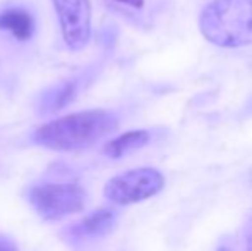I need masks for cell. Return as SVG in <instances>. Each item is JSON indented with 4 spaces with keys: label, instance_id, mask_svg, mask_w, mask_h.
Segmentation results:
<instances>
[{
    "label": "cell",
    "instance_id": "obj_1",
    "mask_svg": "<svg viewBox=\"0 0 252 251\" xmlns=\"http://www.w3.org/2000/svg\"><path fill=\"white\" fill-rule=\"evenodd\" d=\"M117 126L119 117L113 112L94 108L63 115L40 126L33 133V141L55 151L84 150L115 131Z\"/></svg>",
    "mask_w": 252,
    "mask_h": 251
},
{
    "label": "cell",
    "instance_id": "obj_2",
    "mask_svg": "<svg viewBox=\"0 0 252 251\" xmlns=\"http://www.w3.org/2000/svg\"><path fill=\"white\" fill-rule=\"evenodd\" d=\"M199 30L216 47L252 45V0H213L202 9Z\"/></svg>",
    "mask_w": 252,
    "mask_h": 251
},
{
    "label": "cell",
    "instance_id": "obj_3",
    "mask_svg": "<svg viewBox=\"0 0 252 251\" xmlns=\"http://www.w3.org/2000/svg\"><path fill=\"white\" fill-rule=\"evenodd\" d=\"M165 186V178L151 167L132 169L112 178L105 184V198L117 205H132L158 194Z\"/></svg>",
    "mask_w": 252,
    "mask_h": 251
},
{
    "label": "cell",
    "instance_id": "obj_4",
    "mask_svg": "<svg viewBox=\"0 0 252 251\" xmlns=\"http://www.w3.org/2000/svg\"><path fill=\"white\" fill-rule=\"evenodd\" d=\"M28 200L41 218L59 220L83 210L86 193L77 184H40L30 189Z\"/></svg>",
    "mask_w": 252,
    "mask_h": 251
},
{
    "label": "cell",
    "instance_id": "obj_5",
    "mask_svg": "<svg viewBox=\"0 0 252 251\" xmlns=\"http://www.w3.org/2000/svg\"><path fill=\"white\" fill-rule=\"evenodd\" d=\"M59 16L60 31L70 50H81L91 36L90 0H52Z\"/></svg>",
    "mask_w": 252,
    "mask_h": 251
},
{
    "label": "cell",
    "instance_id": "obj_6",
    "mask_svg": "<svg viewBox=\"0 0 252 251\" xmlns=\"http://www.w3.org/2000/svg\"><path fill=\"white\" fill-rule=\"evenodd\" d=\"M117 215L110 208H101V210L93 212L91 215L84 217L81 222L74 224L70 227V234L74 238H101L106 236L108 232H112V229L115 227Z\"/></svg>",
    "mask_w": 252,
    "mask_h": 251
},
{
    "label": "cell",
    "instance_id": "obj_7",
    "mask_svg": "<svg viewBox=\"0 0 252 251\" xmlns=\"http://www.w3.org/2000/svg\"><path fill=\"white\" fill-rule=\"evenodd\" d=\"M0 30L12 35L16 40L28 41L34 35V19L26 9L12 7L0 12Z\"/></svg>",
    "mask_w": 252,
    "mask_h": 251
},
{
    "label": "cell",
    "instance_id": "obj_8",
    "mask_svg": "<svg viewBox=\"0 0 252 251\" xmlns=\"http://www.w3.org/2000/svg\"><path fill=\"white\" fill-rule=\"evenodd\" d=\"M150 141V133L148 131H129L120 136L110 140L108 143L103 146V153L110 158H120L124 155H129L132 151L139 150V148L146 146Z\"/></svg>",
    "mask_w": 252,
    "mask_h": 251
},
{
    "label": "cell",
    "instance_id": "obj_9",
    "mask_svg": "<svg viewBox=\"0 0 252 251\" xmlns=\"http://www.w3.org/2000/svg\"><path fill=\"white\" fill-rule=\"evenodd\" d=\"M76 93H77L76 81H67V83L52 86L50 90H47L43 95H41L38 108H40L41 114L60 110V108L67 107V105L74 100Z\"/></svg>",
    "mask_w": 252,
    "mask_h": 251
},
{
    "label": "cell",
    "instance_id": "obj_10",
    "mask_svg": "<svg viewBox=\"0 0 252 251\" xmlns=\"http://www.w3.org/2000/svg\"><path fill=\"white\" fill-rule=\"evenodd\" d=\"M0 251H19L16 246V243L12 239L5 238V236H0Z\"/></svg>",
    "mask_w": 252,
    "mask_h": 251
},
{
    "label": "cell",
    "instance_id": "obj_11",
    "mask_svg": "<svg viewBox=\"0 0 252 251\" xmlns=\"http://www.w3.org/2000/svg\"><path fill=\"white\" fill-rule=\"evenodd\" d=\"M115 2L126 3V5H130V7H143L144 0H115Z\"/></svg>",
    "mask_w": 252,
    "mask_h": 251
},
{
    "label": "cell",
    "instance_id": "obj_12",
    "mask_svg": "<svg viewBox=\"0 0 252 251\" xmlns=\"http://www.w3.org/2000/svg\"><path fill=\"white\" fill-rule=\"evenodd\" d=\"M220 251H226V250H225V248H221V250H220Z\"/></svg>",
    "mask_w": 252,
    "mask_h": 251
}]
</instances>
